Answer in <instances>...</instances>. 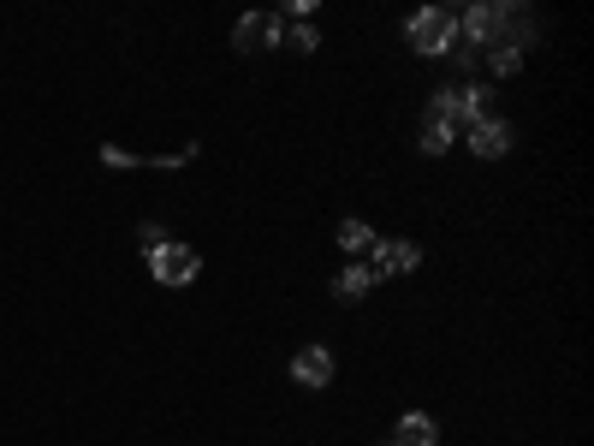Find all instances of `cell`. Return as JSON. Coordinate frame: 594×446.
I'll use <instances>...</instances> for the list:
<instances>
[{"mask_svg":"<svg viewBox=\"0 0 594 446\" xmlns=\"http://www.w3.org/2000/svg\"><path fill=\"white\" fill-rule=\"evenodd\" d=\"M517 66H523V48H517V42H494V72H499V78H512Z\"/></svg>","mask_w":594,"mask_h":446,"instance_id":"obj_13","label":"cell"},{"mask_svg":"<svg viewBox=\"0 0 594 446\" xmlns=\"http://www.w3.org/2000/svg\"><path fill=\"white\" fill-rule=\"evenodd\" d=\"M405 37H410L416 54H452V48H458V19H452L446 7H428L405 24Z\"/></svg>","mask_w":594,"mask_h":446,"instance_id":"obj_1","label":"cell"},{"mask_svg":"<svg viewBox=\"0 0 594 446\" xmlns=\"http://www.w3.org/2000/svg\"><path fill=\"white\" fill-rule=\"evenodd\" d=\"M279 37H286V30H279V19H274V12H244V19H238V30H232V42L244 48V54H261V48H279Z\"/></svg>","mask_w":594,"mask_h":446,"instance_id":"obj_3","label":"cell"},{"mask_svg":"<svg viewBox=\"0 0 594 446\" xmlns=\"http://www.w3.org/2000/svg\"><path fill=\"white\" fill-rule=\"evenodd\" d=\"M469 149H476L482 161H499L505 149H512V126H505V119H482V126H469Z\"/></svg>","mask_w":594,"mask_h":446,"instance_id":"obj_7","label":"cell"},{"mask_svg":"<svg viewBox=\"0 0 594 446\" xmlns=\"http://www.w3.org/2000/svg\"><path fill=\"white\" fill-rule=\"evenodd\" d=\"M369 286H380V280H375V268H369V262H352V268L339 274V286H334V291H339L345 304H357V298H369Z\"/></svg>","mask_w":594,"mask_h":446,"instance_id":"obj_10","label":"cell"},{"mask_svg":"<svg viewBox=\"0 0 594 446\" xmlns=\"http://www.w3.org/2000/svg\"><path fill=\"white\" fill-rule=\"evenodd\" d=\"M458 42H469V48L476 42H487V48L505 42V7H469L464 24H458Z\"/></svg>","mask_w":594,"mask_h":446,"instance_id":"obj_4","label":"cell"},{"mask_svg":"<svg viewBox=\"0 0 594 446\" xmlns=\"http://www.w3.org/2000/svg\"><path fill=\"white\" fill-rule=\"evenodd\" d=\"M339 250L369 256L375 250V227H369V220H339Z\"/></svg>","mask_w":594,"mask_h":446,"instance_id":"obj_12","label":"cell"},{"mask_svg":"<svg viewBox=\"0 0 594 446\" xmlns=\"http://www.w3.org/2000/svg\"><path fill=\"white\" fill-rule=\"evenodd\" d=\"M416 262H423V250L405 245V238H375V280H387V274H410Z\"/></svg>","mask_w":594,"mask_h":446,"instance_id":"obj_5","label":"cell"},{"mask_svg":"<svg viewBox=\"0 0 594 446\" xmlns=\"http://www.w3.org/2000/svg\"><path fill=\"white\" fill-rule=\"evenodd\" d=\"M291 48H297V54H309V48H316V30L297 24V30H291Z\"/></svg>","mask_w":594,"mask_h":446,"instance_id":"obj_14","label":"cell"},{"mask_svg":"<svg viewBox=\"0 0 594 446\" xmlns=\"http://www.w3.org/2000/svg\"><path fill=\"white\" fill-rule=\"evenodd\" d=\"M458 143V126H446V119H423V156H446V149Z\"/></svg>","mask_w":594,"mask_h":446,"instance_id":"obj_11","label":"cell"},{"mask_svg":"<svg viewBox=\"0 0 594 446\" xmlns=\"http://www.w3.org/2000/svg\"><path fill=\"white\" fill-rule=\"evenodd\" d=\"M434 440H440V428H434L428 410H405V417H398V440L393 446H434Z\"/></svg>","mask_w":594,"mask_h":446,"instance_id":"obj_9","label":"cell"},{"mask_svg":"<svg viewBox=\"0 0 594 446\" xmlns=\"http://www.w3.org/2000/svg\"><path fill=\"white\" fill-rule=\"evenodd\" d=\"M291 381L297 387H327V381H334V351H327V346H304L291 357Z\"/></svg>","mask_w":594,"mask_h":446,"instance_id":"obj_6","label":"cell"},{"mask_svg":"<svg viewBox=\"0 0 594 446\" xmlns=\"http://www.w3.org/2000/svg\"><path fill=\"white\" fill-rule=\"evenodd\" d=\"M197 268H202V256L190 245H179V238H167V245L149 250V274L161 286H190V280H197Z\"/></svg>","mask_w":594,"mask_h":446,"instance_id":"obj_2","label":"cell"},{"mask_svg":"<svg viewBox=\"0 0 594 446\" xmlns=\"http://www.w3.org/2000/svg\"><path fill=\"white\" fill-rule=\"evenodd\" d=\"M452 108H458V126H482V119H494V101H487L482 83H464V90H452Z\"/></svg>","mask_w":594,"mask_h":446,"instance_id":"obj_8","label":"cell"}]
</instances>
